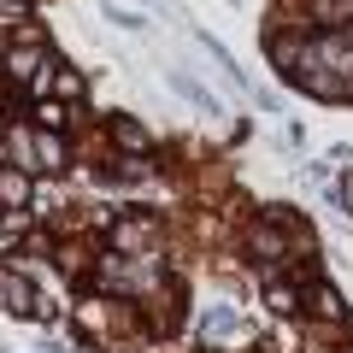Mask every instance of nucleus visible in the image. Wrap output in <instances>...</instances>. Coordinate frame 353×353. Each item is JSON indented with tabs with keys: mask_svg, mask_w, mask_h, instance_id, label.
Wrapping results in <instances>:
<instances>
[{
	"mask_svg": "<svg viewBox=\"0 0 353 353\" xmlns=\"http://www.w3.org/2000/svg\"><path fill=\"white\" fill-rule=\"evenodd\" d=\"M0 301H6V312L24 318V312H30V283H18V277H6V271H0Z\"/></svg>",
	"mask_w": 353,
	"mask_h": 353,
	"instance_id": "f257e3e1",
	"label": "nucleus"
},
{
	"mask_svg": "<svg viewBox=\"0 0 353 353\" xmlns=\"http://www.w3.org/2000/svg\"><path fill=\"white\" fill-rule=\"evenodd\" d=\"M24 194H30L24 171H0V206H24Z\"/></svg>",
	"mask_w": 353,
	"mask_h": 353,
	"instance_id": "f03ea898",
	"label": "nucleus"
},
{
	"mask_svg": "<svg viewBox=\"0 0 353 353\" xmlns=\"http://www.w3.org/2000/svg\"><path fill=\"white\" fill-rule=\"evenodd\" d=\"M171 88H176V94H189L194 106H212V94H206V88L194 83V77H183V71H171Z\"/></svg>",
	"mask_w": 353,
	"mask_h": 353,
	"instance_id": "7ed1b4c3",
	"label": "nucleus"
},
{
	"mask_svg": "<svg viewBox=\"0 0 353 353\" xmlns=\"http://www.w3.org/2000/svg\"><path fill=\"white\" fill-rule=\"evenodd\" d=\"M36 159L48 165V171H59V165H65V153H59V141H53V130H48L41 141H36Z\"/></svg>",
	"mask_w": 353,
	"mask_h": 353,
	"instance_id": "20e7f679",
	"label": "nucleus"
},
{
	"mask_svg": "<svg viewBox=\"0 0 353 353\" xmlns=\"http://www.w3.org/2000/svg\"><path fill=\"white\" fill-rule=\"evenodd\" d=\"M118 141H124V148H148V130H136V124H118Z\"/></svg>",
	"mask_w": 353,
	"mask_h": 353,
	"instance_id": "39448f33",
	"label": "nucleus"
},
{
	"mask_svg": "<svg viewBox=\"0 0 353 353\" xmlns=\"http://www.w3.org/2000/svg\"><path fill=\"white\" fill-rule=\"evenodd\" d=\"M6 65H12V77H30V71H36V53H12Z\"/></svg>",
	"mask_w": 353,
	"mask_h": 353,
	"instance_id": "423d86ee",
	"label": "nucleus"
},
{
	"mask_svg": "<svg viewBox=\"0 0 353 353\" xmlns=\"http://www.w3.org/2000/svg\"><path fill=\"white\" fill-rule=\"evenodd\" d=\"M318 312H324V318H336V312H341V301H336V289H318Z\"/></svg>",
	"mask_w": 353,
	"mask_h": 353,
	"instance_id": "0eeeda50",
	"label": "nucleus"
},
{
	"mask_svg": "<svg viewBox=\"0 0 353 353\" xmlns=\"http://www.w3.org/2000/svg\"><path fill=\"white\" fill-rule=\"evenodd\" d=\"M271 306H277V312H294V294H289V289L277 283V289H271Z\"/></svg>",
	"mask_w": 353,
	"mask_h": 353,
	"instance_id": "6e6552de",
	"label": "nucleus"
},
{
	"mask_svg": "<svg viewBox=\"0 0 353 353\" xmlns=\"http://www.w3.org/2000/svg\"><path fill=\"white\" fill-rule=\"evenodd\" d=\"M336 194H341V206H353V176H341V189H336Z\"/></svg>",
	"mask_w": 353,
	"mask_h": 353,
	"instance_id": "1a4fd4ad",
	"label": "nucleus"
}]
</instances>
